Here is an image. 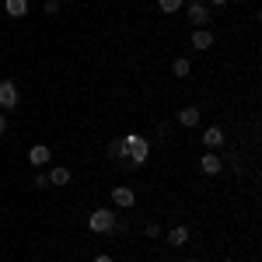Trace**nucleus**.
Returning a JSON list of instances; mask_svg holds the SVG:
<instances>
[{
	"label": "nucleus",
	"instance_id": "obj_1",
	"mask_svg": "<svg viewBox=\"0 0 262 262\" xmlns=\"http://www.w3.org/2000/svg\"><path fill=\"white\" fill-rule=\"evenodd\" d=\"M119 140H122V158L133 164V168H143V164L150 161L154 143L147 140V137H140V133H126V137H119Z\"/></svg>",
	"mask_w": 262,
	"mask_h": 262
},
{
	"label": "nucleus",
	"instance_id": "obj_2",
	"mask_svg": "<svg viewBox=\"0 0 262 262\" xmlns=\"http://www.w3.org/2000/svg\"><path fill=\"white\" fill-rule=\"evenodd\" d=\"M116 210H108V206H101V210H95L91 217H88V227L95 231V234H112L116 231Z\"/></svg>",
	"mask_w": 262,
	"mask_h": 262
},
{
	"label": "nucleus",
	"instance_id": "obj_3",
	"mask_svg": "<svg viewBox=\"0 0 262 262\" xmlns=\"http://www.w3.org/2000/svg\"><path fill=\"white\" fill-rule=\"evenodd\" d=\"M18 84L14 81H0V108H4V112H14V108H18Z\"/></svg>",
	"mask_w": 262,
	"mask_h": 262
},
{
	"label": "nucleus",
	"instance_id": "obj_4",
	"mask_svg": "<svg viewBox=\"0 0 262 262\" xmlns=\"http://www.w3.org/2000/svg\"><path fill=\"white\" fill-rule=\"evenodd\" d=\"M185 21H192L196 28H206V25L213 21V14H210L206 4H189V7H185Z\"/></svg>",
	"mask_w": 262,
	"mask_h": 262
},
{
	"label": "nucleus",
	"instance_id": "obj_5",
	"mask_svg": "<svg viewBox=\"0 0 262 262\" xmlns=\"http://www.w3.org/2000/svg\"><path fill=\"white\" fill-rule=\"evenodd\" d=\"M200 168L206 171V175H221L224 171V158L217 154V150H206V154L200 158Z\"/></svg>",
	"mask_w": 262,
	"mask_h": 262
},
{
	"label": "nucleus",
	"instance_id": "obj_6",
	"mask_svg": "<svg viewBox=\"0 0 262 262\" xmlns=\"http://www.w3.org/2000/svg\"><path fill=\"white\" fill-rule=\"evenodd\" d=\"M112 203H116L119 210H129V206L137 203V192H133L129 185H116V189H112Z\"/></svg>",
	"mask_w": 262,
	"mask_h": 262
},
{
	"label": "nucleus",
	"instance_id": "obj_7",
	"mask_svg": "<svg viewBox=\"0 0 262 262\" xmlns=\"http://www.w3.org/2000/svg\"><path fill=\"white\" fill-rule=\"evenodd\" d=\"M224 140H227V133H224L221 126H206V129H203V143H206V150L224 147Z\"/></svg>",
	"mask_w": 262,
	"mask_h": 262
},
{
	"label": "nucleus",
	"instance_id": "obj_8",
	"mask_svg": "<svg viewBox=\"0 0 262 262\" xmlns=\"http://www.w3.org/2000/svg\"><path fill=\"white\" fill-rule=\"evenodd\" d=\"M28 161L35 164V168H46V164L53 161V154H49V147H46V143H35V147L28 150Z\"/></svg>",
	"mask_w": 262,
	"mask_h": 262
},
{
	"label": "nucleus",
	"instance_id": "obj_9",
	"mask_svg": "<svg viewBox=\"0 0 262 262\" xmlns=\"http://www.w3.org/2000/svg\"><path fill=\"white\" fill-rule=\"evenodd\" d=\"M179 126H185V129L200 126V108H196V105H185V108H179Z\"/></svg>",
	"mask_w": 262,
	"mask_h": 262
},
{
	"label": "nucleus",
	"instance_id": "obj_10",
	"mask_svg": "<svg viewBox=\"0 0 262 262\" xmlns=\"http://www.w3.org/2000/svg\"><path fill=\"white\" fill-rule=\"evenodd\" d=\"M210 46H213V32H210V28H196V32H192V49H203V53H206Z\"/></svg>",
	"mask_w": 262,
	"mask_h": 262
},
{
	"label": "nucleus",
	"instance_id": "obj_11",
	"mask_svg": "<svg viewBox=\"0 0 262 262\" xmlns=\"http://www.w3.org/2000/svg\"><path fill=\"white\" fill-rule=\"evenodd\" d=\"M4 11H7V14H11V18H25V14H28V0H4Z\"/></svg>",
	"mask_w": 262,
	"mask_h": 262
},
{
	"label": "nucleus",
	"instance_id": "obj_12",
	"mask_svg": "<svg viewBox=\"0 0 262 262\" xmlns=\"http://www.w3.org/2000/svg\"><path fill=\"white\" fill-rule=\"evenodd\" d=\"M49 185H56V189L60 185H70V168H53L49 171Z\"/></svg>",
	"mask_w": 262,
	"mask_h": 262
},
{
	"label": "nucleus",
	"instance_id": "obj_13",
	"mask_svg": "<svg viewBox=\"0 0 262 262\" xmlns=\"http://www.w3.org/2000/svg\"><path fill=\"white\" fill-rule=\"evenodd\" d=\"M189 242V227H171V231H168V245H185Z\"/></svg>",
	"mask_w": 262,
	"mask_h": 262
},
{
	"label": "nucleus",
	"instance_id": "obj_14",
	"mask_svg": "<svg viewBox=\"0 0 262 262\" xmlns=\"http://www.w3.org/2000/svg\"><path fill=\"white\" fill-rule=\"evenodd\" d=\"M171 74H175V77H189V74H192V63L185 60V56H179V60L171 63Z\"/></svg>",
	"mask_w": 262,
	"mask_h": 262
},
{
	"label": "nucleus",
	"instance_id": "obj_15",
	"mask_svg": "<svg viewBox=\"0 0 262 262\" xmlns=\"http://www.w3.org/2000/svg\"><path fill=\"white\" fill-rule=\"evenodd\" d=\"M182 4H185V0H158V11H161V14H179Z\"/></svg>",
	"mask_w": 262,
	"mask_h": 262
},
{
	"label": "nucleus",
	"instance_id": "obj_16",
	"mask_svg": "<svg viewBox=\"0 0 262 262\" xmlns=\"http://www.w3.org/2000/svg\"><path fill=\"white\" fill-rule=\"evenodd\" d=\"M105 154H108L112 161H119V158H122V140H108V147H105Z\"/></svg>",
	"mask_w": 262,
	"mask_h": 262
},
{
	"label": "nucleus",
	"instance_id": "obj_17",
	"mask_svg": "<svg viewBox=\"0 0 262 262\" xmlns=\"http://www.w3.org/2000/svg\"><path fill=\"white\" fill-rule=\"evenodd\" d=\"M42 14H49V18L60 14V0H46V4H42Z\"/></svg>",
	"mask_w": 262,
	"mask_h": 262
},
{
	"label": "nucleus",
	"instance_id": "obj_18",
	"mask_svg": "<svg viewBox=\"0 0 262 262\" xmlns=\"http://www.w3.org/2000/svg\"><path fill=\"white\" fill-rule=\"evenodd\" d=\"M143 234H147V238H161V224H147V227H143Z\"/></svg>",
	"mask_w": 262,
	"mask_h": 262
},
{
	"label": "nucleus",
	"instance_id": "obj_19",
	"mask_svg": "<svg viewBox=\"0 0 262 262\" xmlns=\"http://www.w3.org/2000/svg\"><path fill=\"white\" fill-rule=\"evenodd\" d=\"M35 189H53V185H49V175L39 171V175H35Z\"/></svg>",
	"mask_w": 262,
	"mask_h": 262
},
{
	"label": "nucleus",
	"instance_id": "obj_20",
	"mask_svg": "<svg viewBox=\"0 0 262 262\" xmlns=\"http://www.w3.org/2000/svg\"><path fill=\"white\" fill-rule=\"evenodd\" d=\"M4 133H7V116L0 112V137H4Z\"/></svg>",
	"mask_w": 262,
	"mask_h": 262
},
{
	"label": "nucleus",
	"instance_id": "obj_21",
	"mask_svg": "<svg viewBox=\"0 0 262 262\" xmlns=\"http://www.w3.org/2000/svg\"><path fill=\"white\" fill-rule=\"evenodd\" d=\"M95 262H112V255H95Z\"/></svg>",
	"mask_w": 262,
	"mask_h": 262
},
{
	"label": "nucleus",
	"instance_id": "obj_22",
	"mask_svg": "<svg viewBox=\"0 0 262 262\" xmlns=\"http://www.w3.org/2000/svg\"><path fill=\"white\" fill-rule=\"evenodd\" d=\"M210 4H213V7H224V4H227V0H210Z\"/></svg>",
	"mask_w": 262,
	"mask_h": 262
},
{
	"label": "nucleus",
	"instance_id": "obj_23",
	"mask_svg": "<svg viewBox=\"0 0 262 262\" xmlns=\"http://www.w3.org/2000/svg\"><path fill=\"white\" fill-rule=\"evenodd\" d=\"M189 4H203V0H189Z\"/></svg>",
	"mask_w": 262,
	"mask_h": 262
},
{
	"label": "nucleus",
	"instance_id": "obj_24",
	"mask_svg": "<svg viewBox=\"0 0 262 262\" xmlns=\"http://www.w3.org/2000/svg\"><path fill=\"white\" fill-rule=\"evenodd\" d=\"M185 262H196V259H185Z\"/></svg>",
	"mask_w": 262,
	"mask_h": 262
}]
</instances>
